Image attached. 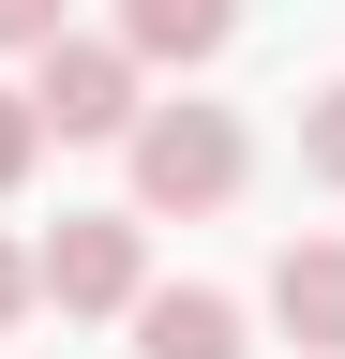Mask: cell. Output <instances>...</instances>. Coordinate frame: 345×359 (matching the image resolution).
Here are the masks:
<instances>
[{"instance_id":"obj_1","label":"cell","mask_w":345,"mask_h":359,"mask_svg":"<svg viewBox=\"0 0 345 359\" xmlns=\"http://www.w3.org/2000/svg\"><path fill=\"white\" fill-rule=\"evenodd\" d=\"M255 135L226 105H136V210H226Z\"/></svg>"},{"instance_id":"obj_5","label":"cell","mask_w":345,"mask_h":359,"mask_svg":"<svg viewBox=\"0 0 345 359\" xmlns=\"http://www.w3.org/2000/svg\"><path fill=\"white\" fill-rule=\"evenodd\" d=\"M136 359H240L226 285H136Z\"/></svg>"},{"instance_id":"obj_2","label":"cell","mask_w":345,"mask_h":359,"mask_svg":"<svg viewBox=\"0 0 345 359\" xmlns=\"http://www.w3.org/2000/svg\"><path fill=\"white\" fill-rule=\"evenodd\" d=\"M136 75L150 60L120 30H46V45H30V120H46V135H136V105H150Z\"/></svg>"},{"instance_id":"obj_6","label":"cell","mask_w":345,"mask_h":359,"mask_svg":"<svg viewBox=\"0 0 345 359\" xmlns=\"http://www.w3.org/2000/svg\"><path fill=\"white\" fill-rule=\"evenodd\" d=\"M226 30H240V0H120V45L136 60H226Z\"/></svg>"},{"instance_id":"obj_8","label":"cell","mask_w":345,"mask_h":359,"mask_svg":"<svg viewBox=\"0 0 345 359\" xmlns=\"http://www.w3.org/2000/svg\"><path fill=\"white\" fill-rule=\"evenodd\" d=\"M30 165H46V120H30V90H0V195H15Z\"/></svg>"},{"instance_id":"obj_9","label":"cell","mask_w":345,"mask_h":359,"mask_svg":"<svg viewBox=\"0 0 345 359\" xmlns=\"http://www.w3.org/2000/svg\"><path fill=\"white\" fill-rule=\"evenodd\" d=\"M46 30H60V0H0V60H30Z\"/></svg>"},{"instance_id":"obj_4","label":"cell","mask_w":345,"mask_h":359,"mask_svg":"<svg viewBox=\"0 0 345 359\" xmlns=\"http://www.w3.org/2000/svg\"><path fill=\"white\" fill-rule=\"evenodd\" d=\"M271 314L300 359H345V240H285L271 255Z\"/></svg>"},{"instance_id":"obj_3","label":"cell","mask_w":345,"mask_h":359,"mask_svg":"<svg viewBox=\"0 0 345 359\" xmlns=\"http://www.w3.org/2000/svg\"><path fill=\"white\" fill-rule=\"evenodd\" d=\"M30 285H46L60 314H136V285H150V224H136V210H60V240L30 255Z\"/></svg>"},{"instance_id":"obj_10","label":"cell","mask_w":345,"mask_h":359,"mask_svg":"<svg viewBox=\"0 0 345 359\" xmlns=\"http://www.w3.org/2000/svg\"><path fill=\"white\" fill-rule=\"evenodd\" d=\"M30 299H46V285H30V255H15V240H0V330H15V314H30Z\"/></svg>"},{"instance_id":"obj_7","label":"cell","mask_w":345,"mask_h":359,"mask_svg":"<svg viewBox=\"0 0 345 359\" xmlns=\"http://www.w3.org/2000/svg\"><path fill=\"white\" fill-rule=\"evenodd\" d=\"M300 180H330V195H345V90L300 105Z\"/></svg>"}]
</instances>
